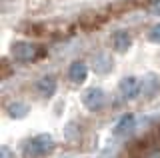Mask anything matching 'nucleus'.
Wrapping results in <instances>:
<instances>
[{
	"label": "nucleus",
	"instance_id": "2",
	"mask_svg": "<svg viewBox=\"0 0 160 158\" xmlns=\"http://www.w3.org/2000/svg\"><path fill=\"white\" fill-rule=\"evenodd\" d=\"M12 54L18 62H32V60H36L40 50L30 42H16L12 46Z\"/></svg>",
	"mask_w": 160,
	"mask_h": 158
},
{
	"label": "nucleus",
	"instance_id": "12",
	"mask_svg": "<svg viewBox=\"0 0 160 158\" xmlns=\"http://www.w3.org/2000/svg\"><path fill=\"white\" fill-rule=\"evenodd\" d=\"M148 38H150V42H160V24H156V26L150 28Z\"/></svg>",
	"mask_w": 160,
	"mask_h": 158
},
{
	"label": "nucleus",
	"instance_id": "8",
	"mask_svg": "<svg viewBox=\"0 0 160 158\" xmlns=\"http://www.w3.org/2000/svg\"><path fill=\"white\" fill-rule=\"evenodd\" d=\"M112 42H114V48H116L118 52L128 50V46H130V36H128V32L118 30V32L112 36Z\"/></svg>",
	"mask_w": 160,
	"mask_h": 158
},
{
	"label": "nucleus",
	"instance_id": "3",
	"mask_svg": "<svg viewBox=\"0 0 160 158\" xmlns=\"http://www.w3.org/2000/svg\"><path fill=\"white\" fill-rule=\"evenodd\" d=\"M118 88H120V92H122L124 98H134V96H138L140 92H142V86H140V82L134 76L122 78L120 84H118Z\"/></svg>",
	"mask_w": 160,
	"mask_h": 158
},
{
	"label": "nucleus",
	"instance_id": "5",
	"mask_svg": "<svg viewBox=\"0 0 160 158\" xmlns=\"http://www.w3.org/2000/svg\"><path fill=\"white\" fill-rule=\"evenodd\" d=\"M86 74H88V66L84 62H72L70 64V68H68V78L72 82H76V84H80V82H84L86 80Z\"/></svg>",
	"mask_w": 160,
	"mask_h": 158
},
{
	"label": "nucleus",
	"instance_id": "13",
	"mask_svg": "<svg viewBox=\"0 0 160 158\" xmlns=\"http://www.w3.org/2000/svg\"><path fill=\"white\" fill-rule=\"evenodd\" d=\"M148 10L152 12V14H156V16H160V0H150Z\"/></svg>",
	"mask_w": 160,
	"mask_h": 158
},
{
	"label": "nucleus",
	"instance_id": "14",
	"mask_svg": "<svg viewBox=\"0 0 160 158\" xmlns=\"http://www.w3.org/2000/svg\"><path fill=\"white\" fill-rule=\"evenodd\" d=\"M0 158H14V154H12V150H10L8 146H2L0 148Z\"/></svg>",
	"mask_w": 160,
	"mask_h": 158
},
{
	"label": "nucleus",
	"instance_id": "15",
	"mask_svg": "<svg viewBox=\"0 0 160 158\" xmlns=\"http://www.w3.org/2000/svg\"><path fill=\"white\" fill-rule=\"evenodd\" d=\"M146 158H160V150H150L146 154Z\"/></svg>",
	"mask_w": 160,
	"mask_h": 158
},
{
	"label": "nucleus",
	"instance_id": "9",
	"mask_svg": "<svg viewBox=\"0 0 160 158\" xmlns=\"http://www.w3.org/2000/svg\"><path fill=\"white\" fill-rule=\"evenodd\" d=\"M110 68H112V58H108L106 54H100L94 58V70L98 74H106Z\"/></svg>",
	"mask_w": 160,
	"mask_h": 158
},
{
	"label": "nucleus",
	"instance_id": "1",
	"mask_svg": "<svg viewBox=\"0 0 160 158\" xmlns=\"http://www.w3.org/2000/svg\"><path fill=\"white\" fill-rule=\"evenodd\" d=\"M52 150H54V140H52V136H48V134H40L36 138H32L26 144V154L34 156V158L46 156L48 152H52Z\"/></svg>",
	"mask_w": 160,
	"mask_h": 158
},
{
	"label": "nucleus",
	"instance_id": "11",
	"mask_svg": "<svg viewBox=\"0 0 160 158\" xmlns=\"http://www.w3.org/2000/svg\"><path fill=\"white\" fill-rule=\"evenodd\" d=\"M132 126H134V116L132 114H124L120 118V122L116 124V128H114V132H116V134H124V132H128Z\"/></svg>",
	"mask_w": 160,
	"mask_h": 158
},
{
	"label": "nucleus",
	"instance_id": "10",
	"mask_svg": "<svg viewBox=\"0 0 160 158\" xmlns=\"http://www.w3.org/2000/svg\"><path fill=\"white\" fill-rule=\"evenodd\" d=\"M8 114L12 118H24L28 114V106L22 102H10L8 104Z\"/></svg>",
	"mask_w": 160,
	"mask_h": 158
},
{
	"label": "nucleus",
	"instance_id": "7",
	"mask_svg": "<svg viewBox=\"0 0 160 158\" xmlns=\"http://www.w3.org/2000/svg\"><path fill=\"white\" fill-rule=\"evenodd\" d=\"M36 90L42 96H52L54 90H56V78L54 76H42L36 82Z\"/></svg>",
	"mask_w": 160,
	"mask_h": 158
},
{
	"label": "nucleus",
	"instance_id": "6",
	"mask_svg": "<svg viewBox=\"0 0 160 158\" xmlns=\"http://www.w3.org/2000/svg\"><path fill=\"white\" fill-rule=\"evenodd\" d=\"M140 86H142L144 96H154L160 88V80H158L156 74H146V76L142 78V82H140Z\"/></svg>",
	"mask_w": 160,
	"mask_h": 158
},
{
	"label": "nucleus",
	"instance_id": "4",
	"mask_svg": "<svg viewBox=\"0 0 160 158\" xmlns=\"http://www.w3.org/2000/svg\"><path fill=\"white\" fill-rule=\"evenodd\" d=\"M82 102L90 110H96V108H100L104 104V92L100 90V88H88L82 94Z\"/></svg>",
	"mask_w": 160,
	"mask_h": 158
}]
</instances>
